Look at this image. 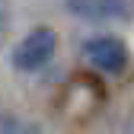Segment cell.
<instances>
[{
  "instance_id": "3957f363",
  "label": "cell",
  "mask_w": 134,
  "mask_h": 134,
  "mask_svg": "<svg viewBox=\"0 0 134 134\" xmlns=\"http://www.w3.org/2000/svg\"><path fill=\"white\" fill-rule=\"evenodd\" d=\"M7 23V0H0V26Z\"/></svg>"
},
{
  "instance_id": "6da1fadb",
  "label": "cell",
  "mask_w": 134,
  "mask_h": 134,
  "mask_svg": "<svg viewBox=\"0 0 134 134\" xmlns=\"http://www.w3.org/2000/svg\"><path fill=\"white\" fill-rule=\"evenodd\" d=\"M54 48H58V35H54V29L38 26V29H32L29 35L16 45V51H13V64L19 67V70H38V67H45L48 61L54 58Z\"/></svg>"
},
{
  "instance_id": "7a4b0ae2",
  "label": "cell",
  "mask_w": 134,
  "mask_h": 134,
  "mask_svg": "<svg viewBox=\"0 0 134 134\" xmlns=\"http://www.w3.org/2000/svg\"><path fill=\"white\" fill-rule=\"evenodd\" d=\"M83 54H86L90 64H96L99 70H105V74H121L128 67V48H125L121 38H115V35H96V38H90L86 45H83Z\"/></svg>"
}]
</instances>
